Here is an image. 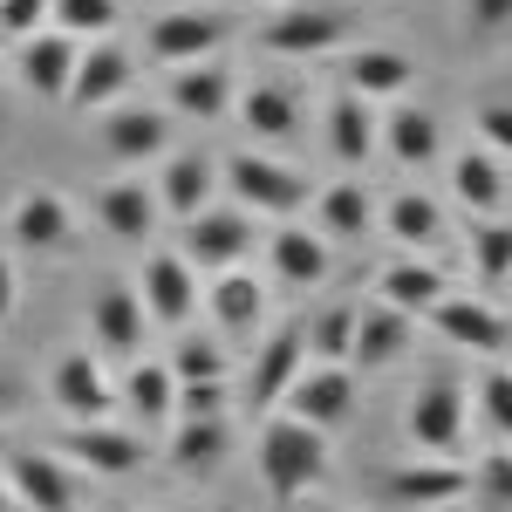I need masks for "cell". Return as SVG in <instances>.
<instances>
[{"instance_id": "d590c367", "label": "cell", "mask_w": 512, "mask_h": 512, "mask_svg": "<svg viewBox=\"0 0 512 512\" xmlns=\"http://www.w3.org/2000/svg\"><path fill=\"white\" fill-rule=\"evenodd\" d=\"M355 308H362V301H328L315 321H301L308 362H349L355 369Z\"/></svg>"}, {"instance_id": "8992f818", "label": "cell", "mask_w": 512, "mask_h": 512, "mask_svg": "<svg viewBox=\"0 0 512 512\" xmlns=\"http://www.w3.org/2000/svg\"><path fill=\"white\" fill-rule=\"evenodd\" d=\"M349 28H355L349 7H280V14H267V21L253 28V41H260L267 55H280V62H315L328 48H342Z\"/></svg>"}, {"instance_id": "4dcf8cb0", "label": "cell", "mask_w": 512, "mask_h": 512, "mask_svg": "<svg viewBox=\"0 0 512 512\" xmlns=\"http://www.w3.org/2000/svg\"><path fill=\"white\" fill-rule=\"evenodd\" d=\"M451 198H458L472 219H499V205H506V164L492 158L485 144L458 151V158H451Z\"/></svg>"}, {"instance_id": "f6af8a7d", "label": "cell", "mask_w": 512, "mask_h": 512, "mask_svg": "<svg viewBox=\"0 0 512 512\" xmlns=\"http://www.w3.org/2000/svg\"><path fill=\"white\" fill-rule=\"evenodd\" d=\"M465 21L478 35H499V28H512V0H465Z\"/></svg>"}, {"instance_id": "f907efd6", "label": "cell", "mask_w": 512, "mask_h": 512, "mask_svg": "<svg viewBox=\"0 0 512 512\" xmlns=\"http://www.w3.org/2000/svg\"><path fill=\"white\" fill-rule=\"evenodd\" d=\"M164 512H185V506H164Z\"/></svg>"}, {"instance_id": "3957f363", "label": "cell", "mask_w": 512, "mask_h": 512, "mask_svg": "<svg viewBox=\"0 0 512 512\" xmlns=\"http://www.w3.org/2000/svg\"><path fill=\"white\" fill-rule=\"evenodd\" d=\"M233 41V14H219V7H164L144 21V55L158 62V69H185V62H212L219 48Z\"/></svg>"}, {"instance_id": "484cf974", "label": "cell", "mask_w": 512, "mask_h": 512, "mask_svg": "<svg viewBox=\"0 0 512 512\" xmlns=\"http://www.w3.org/2000/svg\"><path fill=\"white\" fill-rule=\"evenodd\" d=\"M410 82H417V62L403 48H355L342 62V89L362 96V103H403Z\"/></svg>"}, {"instance_id": "1f68e13d", "label": "cell", "mask_w": 512, "mask_h": 512, "mask_svg": "<svg viewBox=\"0 0 512 512\" xmlns=\"http://www.w3.org/2000/svg\"><path fill=\"white\" fill-rule=\"evenodd\" d=\"M376 103H362V96H349V89H335L328 96V151L349 164H369V151H376Z\"/></svg>"}, {"instance_id": "e0dca14e", "label": "cell", "mask_w": 512, "mask_h": 512, "mask_svg": "<svg viewBox=\"0 0 512 512\" xmlns=\"http://www.w3.org/2000/svg\"><path fill=\"white\" fill-rule=\"evenodd\" d=\"M267 267H274L280 287L308 294V287H321V280L335 274V246L315 226H301V219H280L274 233H267Z\"/></svg>"}, {"instance_id": "9c48e42d", "label": "cell", "mask_w": 512, "mask_h": 512, "mask_svg": "<svg viewBox=\"0 0 512 512\" xmlns=\"http://www.w3.org/2000/svg\"><path fill=\"white\" fill-rule=\"evenodd\" d=\"M48 396H55V410H62L69 424H110V410H117V383L103 376V355L96 349L62 355L55 376H48Z\"/></svg>"}, {"instance_id": "30bf717a", "label": "cell", "mask_w": 512, "mask_h": 512, "mask_svg": "<svg viewBox=\"0 0 512 512\" xmlns=\"http://www.w3.org/2000/svg\"><path fill=\"white\" fill-rule=\"evenodd\" d=\"M424 321H431L451 349H472V355H485V362H499V355L512 349V321L499 315L485 294H444Z\"/></svg>"}, {"instance_id": "c3c4849f", "label": "cell", "mask_w": 512, "mask_h": 512, "mask_svg": "<svg viewBox=\"0 0 512 512\" xmlns=\"http://www.w3.org/2000/svg\"><path fill=\"white\" fill-rule=\"evenodd\" d=\"M0 512H14V499H7V485H0Z\"/></svg>"}, {"instance_id": "4fadbf2b", "label": "cell", "mask_w": 512, "mask_h": 512, "mask_svg": "<svg viewBox=\"0 0 512 512\" xmlns=\"http://www.w3.org/2000/svg\"><path fill=\"white\" fill-rule=\"evenodd\" d=\"M383 492L403 512H444V506H458V499H472V472L458 458H403L383 478Z\"/></svg>"}, {"instance_id": "f1b7e54d", "label": "cell", "mask_w": 512, "mask_h": 512, "mask_svg": "<svg viewBox=\"0 0 512 512\" xmlns=\"http://www.w3.org/2000/svg\"><path fill=\"white\" fill-rule=\"evenodd\" d=\"M315 233L328 246H349V239H369L376 226V205H369V185H355V178H335V185H321L315 198Z\"/></svg>"}, {"instance_id": "603a6c76", "label": "cell", "mask_w": 512, "mask_h": 512, "mask_svg": "<svg viewBox=\"0 0 512 512\" xmlns=\"http://www.w3.org/2000/svg\"><path fill=\"white\" fill-rule=\"evenodd\" d=\"M76 62H82V41H69L62 28H41V35L21 41V89L28 96H41V103H62L69 96V76H76Z\"/></svg>"}, {"instance_id": "5bb4252c", "label": "cell", "mask_w": 512, "mask_h": 512, "mask_svg": "<svg viewBox=\"0 0 512 512\" xmlns=\"http://www.w3.org/2000/svg\"><path fill=\"white\" fill-rule=\"evenodd\" d=\"M349 403H355V369L349 362H308V369L287 383V396H280V410L301 417V424H315V431H335V424L349 417Z\"/></svg>"}, {"instance_id": "f35d334b", "label": "cell", "mask_w": 512, "mask_h": 512, "mask_svg": "<svg viewBox=\"0 0 512 512\" xmlns=\"http://www.w3.org/2000/svg\"><path fill=\"white\" fill-rule=\"evenodd\" d=\"M472 274L485 287L512 280V219H472Z\"/></svg>"}, {"instance_id": "83f0119b", "label": "cell", "mask_w": 512, "mask_h": 512, "mask_svg": "<svg viewBox=\"0 0 512 512\" xmlns=\"http://www.w3.org/2000/svg\"><path fill=\"white\" fill-rule=\"evenodd\" d=\"M198 301H205V315L219 321V342H226V335H253L260 315H267V287H260V274H246V267L212 274Z\"/></svg>"}, {"instance_id": "7402d4cb", "label": "cell", "mask_w": 512, "mask_h": 512, "mask_svg": "<svg viewBox=\"0 0 512 512\" xmlns=\"http://www.w3.org/2000/svg\"><path fill=\"white\" fill-rule=\"evenodd\" d=\"M233 117H239L246 137H260V151H267V144H287V137H301V89L260 76L233 96Z\"/></svg>"}, {"instance_id": "4316f807", "label": "cell", "mask_w": 512, "mask_h": 512, "mask_svg": "<svg viewBox=\"0 0 512 512\" xmlns=\"http://www.w3.org/2000/svg\"><path fill=\"white\" fill-rule=\"evenodd\" d=\"M444 294H451V280H444V267H437V260H424V253H403V260H390V267L376 274V301L403 308L410 321H424Z\"/></svg>"}, {"instance_id": "7c38bea8", "label": "cell", "mask_w": 512, "mask_h": 512, "mask_svg": "<svg viewBox=\"0 0 512 512\" xmlns=\"http://www.w3.org/2000/svg\"><path fill=\"white\" fill-rule=\"evenodd\" d=\"M233 96H239V76L212 55V62H185V69H164V110L185 123H219L233 117Z\"/></svg>"}, {"instance_id": "ab89813d", "label": "cell", "mask_w": 512, "mask_h": 512, "mask_svg": "<svg viewBox=\"0 0 512 512\" xmlns=\"http://www.w3.org/2000/svg\"><path fill=\"white\" fill-rule=\"evenodd\" d=\"M472 499H478V512H512V444H492V451H478Z\"/></svg>"}, {"instance_id": "60d3db41", "label": "cell", "mask_w": 512, "mask_h": 512, "mask_svg": "<svg viewBox=\"0 0 512 512\" xmlns=\"http://www.w3.org/2000/svg\"><path fill=\"white\" fill-rule=\"evenodd\" d=\"M472 403H478V417L499 431V444H512V369L506 362H485V369H478Z\"/></svg>"}, {"instance_id": "d6986e66", "label": "cell", "mask_w": 512, "mask_h": 512, "mask_svg": "<svg viewBox=\"0 0 512 512\" xmlns=\"http://www.w3.org/2000/svg\"><path fill=\"white\" fill-rule=\"evenodd\" d=\"M376 144L390 151V164L396 171H431L437 158H444V123L424 110V103H390L383 110V123H376Z\"/></svg>"}, {"instance_id": "836d02e7", "label": "cell", "mask_w": 512, "mask_h": 512, "mask_svg": "<svg viewBox=\"0 0 512 512\" xmlns=\"http://www.w3.org/2000/svg\"><path fill=\"white\" fill-rule=\"evenodd\" d=\"M226 451H233V424L226 417H178V431H171V458H178V472H219L226 465Z\"/></svg>"}, {"instance_id": "6da1fadb", "label": "cell", "mask_w": 512, "mask_h": 512, "mask_svg": "<svg viewBox=\"0 0 512 512\" xmlns=\"http://www.w3.org/2000/svg\"><path fill=\"white\" fill-rule=\"evenodd\" d=\"M253 465H260L267 499H274V506H294V499H308L321 478H328V431H315V424H301V417L274 410V417L260 424Z\"/></svg>"}, {"instance_id": "7a4b0ae2", "label": "cell", "mask_w": 512, "mask_h": 512, "mask_svg": "<svg viewBox=\"0 0 512 512\" xmlns=\"http://www.w3.org/2000/svg\"><path fill=\"white\" fill-rule=\"evenodd\" d=\"M219 185L233 192L239 212H253V219H301L308 212V198L315 185L294 171V164H280L274 151H233V158H219Z\"/></svg>"}, {"instance_id": "7dc6e473", "label": "cell", "mask_w": 512, "mask_h": 512, "mask_svg": "<svg viewBox=\"0 0 512 512\" xmlns=\"http://www.w3.org/2000/svg\"><path fill=\"white\" fill-rule=\"evenodd\" d=\"M7 417H14V383L0 376V424H7Z\"/></svg>"}, {"instance_id": "9a60e30c", "label": "cell", "mask_w": 512, "mask_h": 512, "mask_svg": "<svg viewBox=\"0 0 512 512\" xmlns=\"http://www.w3.org/2000/svg\"><path fill=\"white\" fill-rule=\"evenodd\" d=\"M89 342L96 355H123V362H137L144 342H151V315H144V301H137V287H96V301H89Z\"/></svg>"}, {"instance_id": "5b68a950", "label": "cell", "mask_w": 512, "mask_h": 512, "mask_svg": "<svg viewBox=\"0 0 512 512\" xmlns=\"http://www.w3.org/2000/svg\"><path fill=\"white\" fill-rule=\"evenodd\" d=\"M465 424H472V390L437 376V383H417L410 410H403V437L424 451V458H451L465 444Z\"/></svg>"}, {"instance_id": "277c9868", "label": "cell", "mask_w": 512, "mask_h": 512, "mask_svg": "<svg viewBox=\"0 0 512 512\" xmlns=\"http://www.w3.org/2000/svg\"><path fill=\"white\" fill-rule=\"evenodd\" d=\"M253 239H260L253 212H239V205H205L198 219H185L178 253H185V267H192L198 280H212V274H233V267H246Z\"/></svg>"}, {"instance_id": "74e56055", "label": "cell", "mask_w": 512, "mask_h": 512, "mask_svg": "<svg viewBox=\"0 0 512 512\" xmlns=\"http://www.w3.org/2000/svg\"><path fill=\"white\" fill-rule=\"evenodd\" d=\"M123 21V0H55L48 28H62L69 41H103Z\"/></svg>"}, {"instance_id": "7bdbcfd3", "label": "cell", "mask_w": 512, "mask_h": 512, "mask_svg": "<svg viewBox=\"0 0 512 512\" xmlns=\"http://www.w3.org/2000/svg\"><path fill=\"white\" fill-rule=\"evenodd\" d=\"M472 130H478V144H485V151H492L499 164L512 158V103H478Z\"/></svg>"}, {"instance_id": "8d00e7d4", "label": "cell", "mask_w": 512, "mask_h": 512, "mask_svg": "<svg viewBox=\"0 0 512 512\" xmlns=\"http://www.w3.org/2000/svg\"><path fill=\"white\" fill-rule=\"evenodd\" d=\"M164 369L178 376V383H226V369H233V355L219 335H178L171 355H164Z\"/></svg>"}, {"instance_id": "681fc988", "label": "cell", "mask_w": 512, "mask_h": 512, "mask_svg": "<svg viewBox=\"0 0 512 512\" xmlns=\"http://www.w3.org/2000/svg\"><path fill=\"white\" fill-rule=\"evenodd\" d=\"M315 512H349V506H315Z\"/></svg>"}, {"instance_id": "2e32d148", "label": "cell", "mask_w": 512, "mask_h": 512, "mask_svg": "<svg viewBox=\"0 0 512 512\" xmlns=\"http://www.w3.org/2000/svg\"><path fill=\"white\" fill-rule=\"evenodd\" d=\"M55 458H76L89 478H130V472H144L151 451H144L137 431H117V424H69Z\"/></svg>"}, {"instance_id": "f546056e", "label": "cell", "mask_w": 512, "mask_h": 512, "mask_svg": "<svg viewBox=\"0 0 512 512\" xmlns=\"http://www.w3.org/2000/svg\"><path fill=\"white\" fill-rule=\"evenodd\" d=\"M410 335H417V321L403 315V308H390V301H362V308H355V362H362V369L403 362Z\"/></svg>"}, {"instance_id": "ba28073f", "label": "cell", "mask_w": 512, "mask_h": 512, "mask_svg": "<svg viewBox=\"0 0 512 512\" xmlns=\"http://www.w3.org/2000/svg\"><path fill=\"white\" fill-rule=\"evenodd\" d=\"M0 485H7L14 506H28V512H76V472L55 451H35V444L7 451L0 458Z\"/></svg>"}, {"instance_id": "e575fe53", "label": "cell", "mask_w": 512, "mask_h": 512, "mask_svg": "<svg viewBox=\"0 0 512 512\" xmlns=\"http://www.w3.org/2000/svg\"><path fill=\"white\" fill-rule=\"evenodd\" d=\"M117 403H130V410H137L144 424H164V417L178 410V376L164 369V355H158V362H144V355L130 362V376H123Z\"/></svg>"}, {"instance_id": "bcb514c9", "label": "cell", "mask_w": 512, "mask_h": 512, "mask_svg": "<svg viewBox=\"0 0 512 512\" xmlns=\"http://www.w3.org/2000/svg\"><path fill=\"white\" fill-rule=\"evenodd\" d=\"M14 308H21V280H14V260L0 253V328L14 321Z\"/></svg>"}, {"instance_id": "d4e9b609", "label": "cell", "mask_w": 512, "mask_h": 512, "mask_svg": "<svg viewBox=\"0 0 512 512\" xmlns=\"http://www.w3.org/2000/svg\"><path fill=\"white\" fill-rule=\"evenodd\" d=\"M301 369H308V335H301V321H280L274 335L260 342V355H253L246 390H253L260 410H280V396H287V383H294Z\"/></svg>"}, {"instance_id": "52a82bcc", "label": "cell", "mask_w": 512, "mask_h": 512, "mask_svg": "<svg viewBox=\"0 0 512 512\" xmlns=\"http://www.w3.org/2000/svg\"><path fill=\"white\" fill-rule=\"evenodd\" d=\"M198 274L185 267V253L178 246H151L144 253V267H137V301H144V315L151 328H185L198 315Z\"/></svg>"}, {"instance_id": "b9f144b4", "label": "cell", "mask_w": 512, "mask_h": 512, "mask_svg": "<svg viewBox=\"0 0 512 512\" xmlns=\"http://www.w3.org/2000/svg\"><path fill=\"white\" fill-rule=\"evenodd\" d=\"M48 7H55V0H0V41L21 48L28 35H41V28H48Z\"/></svg>"}, {"instance_id": "44dd1931", "label": "cell", "mask_w": 512, "mask_h": 512, "mask_svg": "<svg viewBox=\"0 0 512 512\" xmlns=\"http://www.w3.org/2000/svg\"><path fill=\"white\" fill-rule=\"evenodd\" d=\"M151 192H158L164 219L185 226V219H198V212L212 205V192H219V158H212V151H171Z\"/></svg>"}, {"instance_id": "cb8c5ba5", "label": "cell", "mask_w": 512, "mask_h": 512, "mask_svg": "<svg viewBox=\"0 0 512 512\" xmlns=\"http://www.w3.org/2000/svg\"><path fill=\"white\" fill-rule=\"evenodd\" d=\"M158 192L144 185V178H117V185H103L96 192V226L123 246H151L158 239Z\"/></svg>"}, {"instance_id": "8fae6325", "label": "cell", "mask_w": 512, "mask_h": 512, "mask_svg": "<svg viewBox=\"0 0 512 512\" xmlns=\"http://www.w3.org/2000/svg\"><path fill=\"white\" fill-rule=\"evenodd\" d=\"M130 82H137V62H130V48H117V41H82V62L76 76H69V110H82V117H96V110H117L123 96H130Z\"/></svg>"}, {"instance_id": "ffe728a7", "label": "cell", "mask_w": 512, "mask_h": 512, "mask_svg": "<svg viewBox=\"0 0 512 512\" xmlns=\"http://www.w3.org/2000/svg\"><path fill=\"white\" fill-rule=\"evenodd\" d=\"M7 239L28 246V253H69V246H76V212H69V198L48 192V185L21 192L14 212H7Z\"/></svg>"}, {"instance_id": "ac0fdd59", "label": "cell", "mask_w": 512, "mask_h": 512, "mask_svg": "<svg viewBox=\"0 0 512 512\" xmlns=\"http://www.w3.org/2000/svg\"><path fill=\"white\" fill-rule=\"evenodd\" d=\"M171 110L164 103H117V110H103V151L117 164H151L171 151Z\"/></svg>"}, {"instance_id": "ee69618b", "label": "cell", "mask_w": 512, "mask_h": 512, "mask_svg": "<svg viewBox=\"0 0 512 512\" xmlns=\"http://www.w3.org/2000/svg\"><path fill=\"white\" fill-rule=\"evenodd\" d=\"M171 417H226V383H178Z\"/></svg>"}, {"instance_id": "d6a6232c", "label": "cell", "mask_w": 512, "mask_h": 512, "mask_svg": "<svg viewBox=\"0 0 512 512\" xmlns=\"http://www.w3.org/2000/svg\"><path fill=\"white\" fill-rule=\"evenodd\" d=\"M383 233L403 246V253H424V246H437L444 239V205H437L431 192H396L390 205H383Z\"/></svg>"}]
</instances>
